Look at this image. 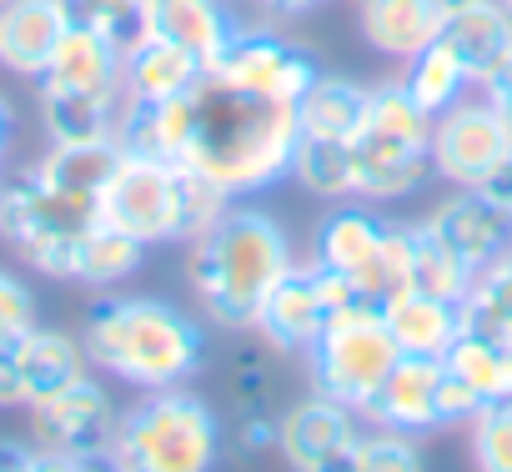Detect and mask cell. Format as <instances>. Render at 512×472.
<instances>
[{
	"instance_id": "9",
	"label": "cell",
	"mask_w": 512,
	"mask_h": 472,
	"mask_svg": "<svg viewBox=\"0 0 512 472\" xmlns=\"http://www.w3.org/2000/svg\"><path fill=\"white\" fill-rule=\"evenodd\" d=\"M507 161H512V136L482 91L477 101L457 96L447 111L432 116V176L437 181L482 191Z\"/></svg>"
},
{
	"instance_id": "13",
	"label": "cell",
	"mask_w": 512,
	"mask_h": 472,
	"mask_svg": "<svg viewBox=\"0 0 512 472\" xmlns=\"http://www.w3.org/2000/svg\"><path fill=\"white\" fill-rule=\"evenodd\" d=\"M332 307H327V292H322V277H317V262H297L262 302L251 332L262 337L272 352H307L322 327H327Z\"/></svg>"
},
{
	"instance_id": "27",
	"label": "cell",
	"mask_w": 512,
	"mask_h": 472,
	"mask_svg": "<svg viewBox=\"0 0 512 472\" xmlns=\"http://www.w3.org/2000/svg\"><path fill=\"white\" fill-rule=\"evenodd\" d=\"M141 257H146V247L136 242V236H126V231L96 221V226L81 236L71 282H81V287H91V292H111V287H121L126 277L141 272Z\"/></svg>"
},
{
	"instance_id": "6",
	"label": "cell",
	"mask_w": 512,
	"mask_h": 472,
	"mask_svg": "<svg viewBox=\"0 0 512 472\" xmlns=\"http://www.w3.org/2000/svg\"><path fill=\"white\" fill-rule=\"evenodd\" d=\"M101 221V206L61 196L41 186L31 171L16 181H0V242H6L21 262H31L41 277L71 282L81 236Z\"/></svg>"
},
{
	"instance_id": "45",
	"label": "cell",
	"mask_w": 512,
	"mask_h": 472,
	"mask_svg": "<svg viewBox=\"0 0 512 472\" xmlns=\"http://www.w3.org/2000/svg\"><path fill=\"white\" fill-rule=\"evenodd\" d=\"M502 6H507V11H512V0H502Z\"/></svg>"
},
{
	"instance_id": "36",
	"label": "cell",
	"mask_w": 512,
	"mask_h": 472,
	"mask_svg": "<svg viewBox=\"0 0 512 472\" xmlns=\"http://www.w3.org/2000/svg\"><path fill=\"white\" fill-rule=\"evenodd\" d=\"M31 327H36V292L11 267H0V337H21Z\"/></svg>"
},
{
	"instance_id": "40",
	"label": "cell",
	"mask_w": 512,
	"mask_h": 472,
	"mask_svg": "<svg viewBox=\"0 0 512 472\" xmlns=\"http://www.w3.org/2000/svg\"><path fill=\"white\" fill-rule=\"evenodd\" d=\"M236 442L246 452H272L277 447V417H241L236 422Z\"/></svg>"
},
{
	"instance_id": "16",
	"label": "cell",
	"mask_w": 512,
	"mask_h": 472,
	"mask_svg": "<svg viewBox=\"0 0 512 472\" xmlns=\"http://www.w3.org/2000/svg\"><path fill=\"white\" fill-rule=\"evenodd\" d=\"M121 66H126V46L111 41L106 31L86 26V21H71L46 76L36 86H56V91H96V96H126V81H121Z\"/></svg>"
},
{
	"instance_id": "32",
	"label": "cell",
	"mask_w": 512,
	"mask_h": 472,
	"mask_svg": "<svg viewBox=\"0 0 512 472\" xmlns=\"http://www.w3.org/2000/svg\"><path fill=\"white\" fill-rule=\"evenodd\" d=\"M267 352H272L267 342L262 347H246L231 362V372H226L231 402H236L241 417H277V377H272V357Z\"/></svg>"
},
{
	"instance_id": "14",
	"label": "cell",
	"mask_w": 512,
	"mask_h": 472,
	"mask_svg": "<svg viewBox=\"0 0 512 472\" xmlns=\"http://www.w3.org/2000/svg\"><path fill=\"white\" fill-rule=\"evenodd\" d=\"M427 226L442 236V242H447L472 272L487 267L492 257H502V252L512 247V221H507V211H502L487 191H472V186H452V196L432 206Z\"/></svg>"
},
{
	"instance_id": "1",
	"label": "cell",
	"mask_w": 512,
	"mask_h": 472,
	"mask_svg": "<svg viewBox=\"0 0 512 472\" xmlns=\"http://www.w3.org/2000/svg\"><path fill=\"white\" fill-rule=\"evenodd\" d=\"M297 267L292 236L251 201H226L186 236V282L201 312L226 332H251L267 292Z\"/></svg>"
},
{
	"instance_id": "7",
	"label": "cell",
	"mask_w": 512,
	"mask_h": 472,
	"mask_svg": "<svg viewBox=\"0 0 512 472\" xmlns=\"http://www.w3.org/2000/svg\"><path fill=\"white\" fill-rule=\"evenodd\" d=\"M397 357L402 352H397L392 327H387L377 302H352V307L332 312L322 337L307 347L312 387L347 402V407H357V412L372 402V392L382 387V377L392 372Z\"/></svg>"
},
{
	"instance_id": "8",
	"label": "cell",
	"mask_w": 512,
	"mask_h": 472,
	"mask_svg": "<svg viewBox=\"0 0 512 472\" xmlns=\"http://www.w3.org/2000/svg\"><path fill=\"white\" fill-rule=\"evenodd\" d=\"M26 412H31V442L46 457L41 472H81L96 462L111 467V442H116L121 412L111 407V392L91 372Z\"/></svg>"
},
{
	"instance_id": "10",
	"label": "cell",
	"mask_w": 512,
	"mask_h": 472,
	"mask_svg": "<svg viewBox=\"0 0 512 472\" xmlns=\"http://www.w3.org/2000/svg\"><path fill=\"white\" fill-rule=\"evenodd\" d=\"M221 81L251 91V96H272V101H292L317 81V56L307 46H297L292 36L282 31H267V26H241L226 46V56L211 66Z\"/></svg>"
},
{
	"instance_id": "33",
	"label": "cell",
	"mask_w": 512,
	"mask_h": 472,
	"mask_svg": "<svg viewBox=\"0 0 512 472\" xmlns=\"http://www.w3.org/2000/svg\"><path fill=\"white\" fill-rule=\"evenodd\" d=\"M417 467H427V462H422V447H417L412 432L377 427V432H362L357 437L352 472H417Z\"/></svg>"
},
{
	"instance_id": "20",
	"label": "cell",
	"mask_w": 512,
	"mask_h": 472,
	"mask_svg": "<svg viewBox=\"0 0 512 472\" xmlns=\"http://www.w3.org/2000/svg\"><path fill=\"white\" fill-rule=\"evenodd\" d=\"M116 166H121V146L116 141H51L36 156V166H26V171L41 186L61 191V196L101 206V191H106Z\"/></svg>"
},
{
	"instance_id": "38",
	"label": "cell",
	"mask_w": 512,
	"mask_h": 472,
	"mask_svg": "<svg viewBox=\"0 0 512 472\" xmlns=\"http://www.w3.org/2000/svg\"><path fill=\"white\" fill-rule=\"evenodd\" d=\"M46 457L31 437H0V472H41Z\"/></svg>"
},
{
	"instance_id": "46",
	"label": "cell",
	"mask_w": 512,
	"mask_h": 472,
	"mask_svg": "<svg viewBox=\"0 0 512 472\" xmlns=\"http://www.w3.org/2000/svg\"><path fill=\"white\" fill-rule=\"evenodd\" d=\"M0 6H6V0H0Z\"/></svg>"
},
{
	"instance_id": "15",
	"label": "cell",
	"mask_w": 512,
	"mask_h": 472,
	"mask_svg": "<svg viewBox=\"0 0 512 472\" xmlns=\"http://www.w3.org/2000/svg\"><path fill=\"white\" fill-rule=\"evenodd\" d=\"M71 26L66 0H6L0 6V66L21 81H41Z\"/></svg>"
},
{
	"instance_id": "4",
	"label": "cell",
	"mask_w": 512,
	"mask_h": 472,
	"mask_svg": "<svg viewBox=\"0 0 512 472\" xmlns=\"http://www.w3.org/2000/svg\"><path fill=\"white\" fill-rule=\"evenodd\" d=\"M347 151L357 201H402L432 176V111H422L402 81H382L372 86L367 121L347 141Z\"/></svg>"
},
{
	"instance_id": "30",
	"label": "cell",
	"mask_w": 512,
	"mask_h": 472,
	"mask_svg": "<svg viewBox=\"0 0 512 472\" xmlns=\"http://www.w3.org/2000/svg\"><path fill=\"white\" fill-rule=\"evenodd\" d=\"M287 176L317 201H352V151H347V141H322V136L297 131Z\"/></svg>"
},
{
	"instance_id": "17",
	"label": "cell",
	"mask_w": 512,
	"mask_h": 472,
	"mask_svg": "<svg viewBox=\"0 0 512 472\" xmlns=\"http://www.w3.org/2000/svg\"><path fill=\"white\" fill-rule=\"evenodd\" d=\"M447 26L442 0H357V31L387 61H412Z\"/></svg>"
},
{
	"instance_id": "19",
	"label": "cell",
	"mask_w": 512,
	"mask_h": 472,
	"mask_svg": "<svg viewBox=\"0 0 512 472\" xmlns=\"http://www.w3.org/2000/svg\"><path fill=\"white\" fill-rule=\"evenodd\" d=\"M442 41L457 51L472 86H482L507 56H512V11L502 0H477V6L447 11Z\"/></svg>"
},
{
	"instance_id": "21",
	"label": "cell",
	"mask_w": 512,
	"mask_h": 472,
	"mask_svg": "<svg viewBox=\"0 0 512 472\" xmlns=\"http://www.w3.org/2000/svg\"><path fill=\"white\" fill-rule=\"evenodd\" d=\"M16 357H21L26 407H36V402L56 397L61 387H71V382H81V377L91 372L81 337L56 332V327H41V322H36L31 332H21V337H16Z\"/></svg>"
},
{
	"instance_id": "31",
	"label": "cell",
	"mask_w": 512,
	"mask_h": 472,
	"mask_svg": "<svg viewBox=\"0 0 512 472\" xmlns=\"http://www.w3.org/2000/svg\"><path fill=\"white\" fill-rule=\"evenodd\" d=\"M472 287V267L442 242V236L417 221L412 226V292H427V297H442V302H462Z\"/></svg>"
},
{
	"instance_id": "26",
	"label": "cell",
	"mask_w": 512,
	"mask_h": 472,
	"mask_svg": "<svg viewBox=\"0 0 512 472\" xmlns=\"http://www.w3.org/2000/svg\"><path fill=\"white\" fill-rule=\"evenodd\" d=\"M457 317H462V332L512 342V247L472 272V287L457 302Z\"/></svg>"
},
{
	"instance_id": "12",
	"label": "cell",
	"mask_w": 512,
	"mask_h": 472,
	"mask_svg": "<svg viewBox=\"0 0 512 472\" xmlns=\"http://www.w3.org/2000/svg\"><path fill=\"white\" fill-rule=\"evenodd\" d=\"M442 357H397L392 372L382 377V387L372 392V402L362 407L367 422L377 427H397V432H432V427H447L442 417Z\"/></svg>"
},
{
	"instance_id": "22",
	"label": "cell",
	"mask_w": 512,
	"mask_h": 472,
	"mask_svg": "<svg viewBox=\"0 0 512 472\" xmlns=\"http://www.w3.org/2000/svg\"><path fill=\"white\" fill-rule=\"evenodd\" d=\"M201 76H206V66H201L191 51H181L176 41H161V36L141 31V36L126 46V66H121L126 96H141V101H171V96L191 91Z\"/></svg>"
},
{
	"instance_id": "23",
	"label": "cell",
	"mask_w": 512,
	"mask_h": 472,
	"mask_svg": "<svg viewBox=\"0 0 512 472\" xmlns=\"http://www.w3.org/2000/svg\"><path fill=\"white\" fill-rule=\"evenodd\" d=\"M367 106H372V86L317 71V81L297 96V131L322 141H352L367 121Z\"/></svg>"
},
{
	"instance_id": "29",
	"label": "cell",
	"mask_w": 512,
	"mask_h": 472,
	"mask_svg": "<svg viewBox=\"0 0 512 472\" xmlns=\"http://www.w3.org/2000/svg\"><path fill=\"white\" fill-rule=\"evenodd\" d=\"M402 86H407V96L422 106V111H447L457 96H467L472 91V81H467V71H462V61H457V51L437 36L427 51H417L412 61H402V76H397Z\"/></svg>"
},
{
	"instance_id": "25",
	"label": "cell",
	"mask_w": 512,
	"mask_h": 472,
	"mask_svg": "<svg viewBox=\"0 0 512 472\" xmlns=\"http://www.w3.org/2000/svg\"><path fill=\"white\" fill-rule=\"evenodd\" d=\"M121 96L41 86V126L51 141H116Z\"/></svg>"
},
{
	"instance_id": "43",
	"label": "cell",
	"mask_w": 512,
	"mask_h": 472,
	"mask_svg": "<svg viewBox=\"0 0 512 472\" xmlns=\"http://www.w3.org/2000/svg\"><path fill=\"white\" fill-rule=\"evenodd\" d=\"M11 141H16V106L0 96V166H6V151H11Z\"/></svg>"
},
{
	"instance_id": "34",
	"label": "cell",
	"mask_w": 512,
	"mask_h": 472,
	"mask_svg": "<svg viewBox=\"0 0 512 472\" xmlns=\"http://www.w3.org/2000/svg\"><path fill=\"white\" fill-rule=\"evenodd\" d=\"M472 462L482 472H512V397L472 412Z\"/></svg>"
},
{
	"instance_id": "41",
	"label": "cell",
	"mask_w": 512,
	"mask_h": 472,
	"mask_svg": "<svg viewBox=\"0 0 512 472\" xmlns=\"http://www.w3.org/2000/svg\"><path fill=\"white\" fill-rule=\"evenodd\" d=\"M482 191H487V196H492V201L507 211V221H512V161H507V166H502V171H497V176L482 186Z\"/></svg>"
},
{
	"instance_id": "28",
	"label": "cell",
	"mask_w": 512,
	"mask_h": 472,
	"mask_svg": "<svg viewBox=\"0 0 512 472\" xmlns=\"http://www.w3.org/2000/svg\"><path fill=\"white\" fill-rule=\"evenodd\" d=\"M447 372L462 377L482 402H507L512 397V342L497 337H477V332H457V342L442 352Z\"/></svg>"
},
{
	"instance_id": "35",
	"label": "cell",
	"mask_w": 512,
	"mask_h": 472,
	"mask_svg": "<svg viewBox=\"0 0 512 472\" xmlns=\"http://www.w3.org/2000/svg\"><path fill=\"white\" fill-rule=\"evenodd\" d=\"M66 6H71V21H86V26L106 31L111 41L131 46L146 31L151 0H66Z\"/></svg>"
},
{
	"instance_id": "37",
	"label": "cell",
	"mask_w": 512,
	"mask_h": 472,
	"mask_svg": "<svg viewBox=\"0 0 512 472\" xmlns=\"http://www.w3.org/2000/svg\"><path fill=\"white\" fill-rule=\"evenodd\" d=\"M26 407V382H21V357H16V337H0V412Z\"/></svg>"
},
{
	"instance_id": "44",
	"label": "cell",
	"mask_w": 512,
	"mask_h": 472,
	"mask_svg": "<svg viewBox=\"0 0 512 472\" xmlns=\"http://www.w3.org/2000/svg\"><path fill=\"white\" fill-rule=\"evenodd\" d=\"M462 6H477V0H442V11H462Z\"/></svg>"
},
{
	"instance_id": "3",
	"label": "cell",
	"mask_w": 512,
	"mask_h": 472,
	"mask_svg": "<svg viewBox=\"0 0 512 472\" xmlns=\"http://www.w3.org/2000/svg\"><path fill=\"white\" fill-rule=\"evenodd\" d=\"M226 201L231 196H221L211 181H201L176 161L121 151V166L101 191V221L136 236L141 247H171L201 231Z\"/></svg>"
},
{
	"instance_id": "2",
	"label": "cell",
	"mask_w": 512,
	"mask_h": 472,
	"mask_svg": "<svg viewBox=\"0 0 512 472\" xmlns=\"http://www.w3.org/2000/svg\"><path fill=\"white\" fill-rule=\"evenodd\" d=\"M86 362L126 387H181L206 362V337L191 312L166 297H101L81 327Z\"/></svg>"
},
{
	"instance_id": "18",
	"label": "cell",
	"mask_w": 512,
	"mask_h": 472,
	"mask_svg": "<svg viewBox=\"0 0 512 472\" xmlns=\"http://www.w3.org/2000/svg\"><path fill=\"white\" fill-rule=\"evenodd\" d=\"M146 31L161 36V41H176L181 51H191L211 71L226 56V46H231V36L241 26L226 11V0H151Z\"/></svg>"
},
{
	"instance_id": "42",
	"label": "cell",
	"mask_w": 512,
	"mask_h": 472,
	"mask_svg": "<svg viewBox=\"0 0 512 472\" xmlns=\"http://www.w3.org/2000/svg\"><path fill=\"white\" fill-rule=\"evenodd\" d=\"M262 6H267L272 16H287V21H297V16H312L317 6H327V0H262Z\"/></svg>"
},
{
	"instance_id": "24",
	"label": "cell",
	"mask_w": 512,
	"mask_h": 472,
	"mask_svg": "<svg viewBox=\"0 0 512 472\" xmlns=\"http://www.w3.org/2000/svg\"><path fill=\"white\" fill-rule=\"evenodd\" d=\"M387 327H392V342L402 357H442L457 332H462V317H457V302H442V297H427V292H402L382 307Z\"/></svg>"
},
{
	"instance_id": "5",
	"label": "cell",
	"mask_w": 512,
	"mask_h": 472,
	"mask_svg": "<svg viewBox=\"0 0 512 472\" xmlns=\"http://www.w3.org/2000/svg\"><path fill=\"white\" fill-rule=\"evenodd\" d=\"M216 457L221 422L186 387H156L116 417L111 467L121 472H206Z\"/></svg>"
},
{
	"instance_id": "39",
	"label": "cell",
	"mask_w": 512,
	"mask_h": 472,
	"mask_svg": "<svg viewBox=\"0 0 512 472\" xmlns=\"http://www.w3.org/2000/svg\"><path fill=\"white\" fill-rule=\"evenodd\" d=\"M477 91L492 101V111L502 116V126H507V136H512V56H507V61H502V66H497V71H492V76L477 86Z\"/></svg>"
},
{
	"instance_id": "11",
	"label": "cell",
	"mask_w": 512,
	"mask_h": 472,
	"mask_svg": "<svg viewBox=\"0 0 512 472\" xmlns=\"http://www.w3.org/2000/svg\"><path fill=\"white\" fill-rule=\"evenodd\" d=\"M362 412L327 397V392H312L302 402H292L287 412H277V452L292 472H337V467H352V452H357V437H362Z\"/></svg>"
}]
</instances>
